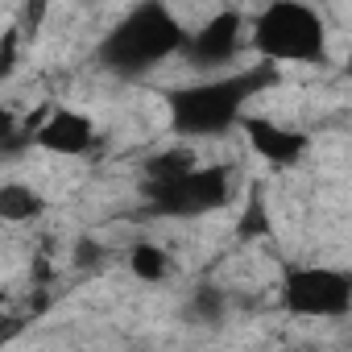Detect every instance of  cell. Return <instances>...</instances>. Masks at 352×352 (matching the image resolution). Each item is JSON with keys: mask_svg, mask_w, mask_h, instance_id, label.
I'll use <instances>...</instances> for the list:
<instances>
[{"mask_svg": "<svg viewBox=\"0 0 352 352\" xmlns=\"http://www.w3.org/2000/svg\"><path fill=\"white\" fill-rule=\"evenodd\" d=\"M187 46V30L166 5H145L129 9L100 42V63L116 75H145L149 67L174 58Z\"/></svg>", "mask_w": 352, "mask_h": 352, "instance_id": "cell-1", "label": "cell"}, {"mask_svg": "<svg viewBox=\"0 0 352 352\" xmlns=\"http://www.w3.org/2000/svg\"><path fill=\"white\" fill-rule=\"evenodd\" d=\"M274 75L270 71H245V75H220L204 83H187L170 96V124L183 137H216L232 124H241L245 104L265 87Z\"/></svg>", "mask_w": 352, "mask_h": 352, "instance_id": "cell-2", "label": "cell"}, {"mask_svg": "<svg viewBox=\"0 0 352 352\" xmlns=\"http://www.w3.org/2000/svg\"><path fill=\"white\" fill-rule=\"evenodd\" d=\"M253 50L265 63H323L327 58V30L323 17L298 0H274L245 21Z\"/></svg>", "mask_w": 352, "mask_h": 352, "instance_id": "cell-3", "label": "cell"}, {"mask_svg": "<svg viewBox=\"0 0 352 352\" xmlns=\"http://www.w3.org/2000/svg\"><path fill=\"white\" fill-rule=\"evenodd\" d=\"M282 307L298 319H344L352 311V274L336 265H290Z\"/></svg>", "mask_w": 352, "mask_h": 352, "instance_id": "cell-4", "label": "cell"}, {"mask_svg": "<svg viewBox=\"0 0 352 352\" xmlns=\"http://www.w3.org/2000/svg\"><path fill=\"white\" fill-rule=\"evenodd\" d=\"M232 195V179L224 166H191L187 174L170 179L162 187H149V204L157 216L170 220H195L208 212H220Z\"/></svg>", "mask_w": 352, "mask_h": 352, "instance_id": "cell-5", "label": "cell"}, {"mask_svg": "<svg viewBox=\"0 0 352 352\" xmlns=\"http://www.w3.org/2000/svg\"><path fill=\"white\" fill-rule=\"evenodd\" d=\"M241 42H245V13L220 9L216 17H208V21L187 38L183 50L191 54L195 67H228V63L236 58Z\"/></svg>", "mask_w": 352, "mask_h": 352, "instance_id": "cell-6", "label": "cell"}, {"mask_svg": "<svg viewBox=\"0 0 352 352\" xmlns=\"http://www.w3.org/2000/svg\"><path fill=\"white\" fill-rule=\"evenodd\" d=\"M34 141L54 153V157H83L91 145H96V120L75 112V108H54L38 129H34Z\"/></svg>", "mask_w": 352, "mask_h": 352, "instance_id": "cell-7", "label": "cell"}, {"mask_svg": "<svg viewBox=\"0 0 352 352\" xmlns=\"http://www.w3.org/2000/svg\"><path fill=\"white\" fill-rule=\"evenodd\" d=\"M241 129H245L253 153H257L261 162H270V166H294V162L311 149L307 133L286 129V124H278V120H270V116H241Z\"/></svg>", "mask_w": 352, "mask_h": 352, "instance_id": "cell-8", "label": "cell"}, {"mask_svg": "<svg viewBox=\"0 0 352 352\" xmlns=\"http://www.w3.org/2000/svg\"><path fill=\"white\" fill-rule=\"evenodd\" d=\"M42 212H46V199L30 183L0 187V220L5 224H34V220H42Z\"/></svg>", "mask_w": 352, "mask_h": 352, "instance_id": "cell-9", "label": "cell"}, {"mask_svg": "<svg viewBox=\"0 0 352 352\" xmlns=\"http://www.w3.org/2000/svg\"><path fill=\"white\" fill-rule=\"evenodd\" d=\"M129 274H133L137 282H145V286H162V282L174 274V261H170V253H166L162 245L141 241V245L129 249Z\"/></svg>", "mask_w": 352, "mask_h": 352, "instance_id": "cell-10", "label": "cell"}, {"mask_svg": "<svg viewBox=\"0 0 352 352\" xmlns=\"http://www.w3.org/2000/svg\"><path fill=\"white\" fill-rule=\"evenodd\" d=\"M195 166V157L187 153V149H170V153H157L149 166H145V179H149V187H162V183H170V179H179V174H187ZM145 187V191H149Z\"/></svg>", "mask_w": 352, "mask_h": 352, "instance_id": "cell-11", "label": "cell"}, {"mask_svg": "<svg viewBox=\"0 0 352 352\" xmlns=\"http://www.w3.org/2000/svg\"><path fill=\"white\" fill-rule=\"evenodd\" d=\"M187 315L199 319V323H220L224 319V294L212 290V286H199L195 298H191V307H187Z\"/></svg>", "mask_w": 352, "mask_h": 352, "instance_id": "cell-12", "label": "cell"}, {"mask_svg": "<svg viewBox=\"0 0 352 352\" xmlns=\"http://www.w3.org/2000/svg\"><path fill=\"white\" fill-rule=\"evenodd\" d=\"M265 232H270V224H265V208H261V199H253L249 212H245V220H241V236H265Z\"/></svg>", "mask_w": 352, "mask_h": 352, "instance_id": "cell-13", "label": "cell"}]
</instances>
